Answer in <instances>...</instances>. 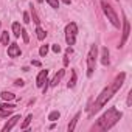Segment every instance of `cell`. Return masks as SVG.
<instances>
[{"label": "cell", "instance_id": "cell-28", "mask_svg": "<svg viewBox=\"0 0 132 132\" xmlns=\"http://www.w3.org/2000/svg\"><path fill=\"white\" fill-rule=\"evenodd\" d=\"M51 50H53V51H54V53H59V51H61V47H59V45H57V44H54V45H53V47H51Z\"/></svg>", "mask_w": 132, "mask_h": 132}, {"label": "cell", "instance_id": "cell-31", "mask_svg": "<svg viewBox=\"0 0 132 132\" xmlns=\"http://www.w3.org/2000/svg\"><path fill=\"white\" fill-rule=\"evenodd\" d=\"M31 64H33V65H36V67H39V65H40V62H39V61H33Z\"/></svg>", "mask_w": 132, "mask_h": 132}, {"label": "cell", "instance_id": "cell-22", "mask_svg": "<svg viewBox=\"0 0 132 132\" xmlns=\"http://www.w3.org/2000/svg\"><path fill=\"white\" fill-rule=\"evenodd\" d=\"M31 16H33V22H34L36 25H39V23H40V20H39V17H37V13H36L34 6H31Z\"/></svg>", "mask_w": 132, "mask_h": 132}, {"label": "cell", "instance_id": "cell-26", "mask_svg": "<svg viewBox=\"0 0 132 132\" xmlns=\"http://www.w3.org/2000/svg\"><path fill=\"white\" fill-rule=\"evenodd\" d=\"M47 53H48V45H42L39 48V54L40 56H47Z\"/></svg>", "mask_w": 132, "mask_h": 132}, {"label": "cell", "instance_id": "cell-25", "mask_svg": "<svg viewBox=\"0 0 132 132\" xmlns=\"http://www.w3.org/2000/svg\"><path fill=\"white\" fill-rule=\"evenodd\" d=\"M20 34H22V37H23V42H25V44H28V42H30V37H28L27 30H23V28H22V30H20Z\"/></svg>", "mask_w": 132, "mask_h": 132}, {"label": "cell", "instance_id": "cell-20", "mask_svg": "<svg viewBox=\"0 0 132 132\" xmlns=\"http://www.w3.org/2000/svg\"><path fill=\"white\" fill-rule=\"evenodd\" d=\"M31 120H33V115H27V118H25V120H23V123L20 124V129H27V127L30 126Z\"/></svg>", "mask_w": 132, "mask_h": 132}, {"label": "cell", "instance_id": "cell-3", "mask_svg": "<svg viewBox=\"0 0 132 132\" xmlns=\"http://www.w3.org/2000/svg\"><path fill=\"white\" fill-rule=\"evenodd\" d=\"M96 57H98V47L93 44V45L90 47L89 54H87V76H89V78L93 75L95 65H96Z\"/></svg>", "mask_w": 132, "mask_h": 132}, {"label": "cell", "instance_id": "cell-5", "mask_svg": "<svg viewBox=\"0 0 132 132\" xmlns=\"http://www.w3.org/2000/svg\"><path fill=\"white\" fill-rule=\"evenodd\" d=\"M76 36H78V27H76L75 22H70L67 27H65V40H67V44L75 45Z\"/></svg>", "mask_w": 132, "mask_h": 132}, {"label": "cell", "instance_id": "cell-4", "mask_svg": "<svg viewBox=\"0 0 132 132\" xmlns=\"http://www.w3.org/2000/svg\"><path fill=\"white\" fill-rule=\"evenodd\" d=\"M101 6H103L104 14L107 16V19L112 22V25H113V27H117V28H120V19H118L117 13L113 11V8H112V6L106 2V0H101Z\"/></svg>", "mask_w": 132, "mask_h": 132}, {"label": "cell", "instance_id": "cell-8", "mask_svg": "<svg viewBox=\"0 0 132 132\" xmlns=\"http://www.w3.org/2000/svg\"><path fill=\"white\" fill-rule=\"evenodd\" d=\"M124 78H126V73H120V75L115 78L113 84L110 86V87L113 89V92H118V90H120V87H121V86H123V82H124Z\"/></svg>", "mask_w": 132, "mask_h": 132}, {"label": "cell", "instance_id": "cell-30", "mask_svg": "<svg viewBox=\"0 0 132 132\" xmlns=\"http://www.w3.org/2000/svg\"><path fill=\"white\" fill-rule=\"evenodd\" d=\"M130 104H132V93L127 95V106H130Z\"/></svg>", "mask_w": 132, "mask_h": 132}, {"label": "cell", "instance_id": "cell-15", "mask_svg": "<svg viewBox=\"0 0 132 132\" xmlns=\"http://www.w3.org/2000/svg\"><path fill=\"white\" fill-rule=\"evenodd\" d=\"M79 117H81V113H76L75 117H73V120L70 121V124H69V132H72V130H75V127H76V123H78V120H79Z\"/></svg>", "mask_w": 132, "mask_h": 132}, {"label": "cell", "instance_id": "cell-18", "mask_svg": "<svg viewBox=\"0 0 132 132\" xmlns=\"http://www.w3.org/2000/svg\"><path fill=\"white\" fill-rule=\"evenodd\" d=\"M20 30H22V28H20V23H19V22H14V23H13V33H14L16 37L20 36Z\"/></svg>", "mask_w": 132, "mask_h": 132}, {"label": "cell", "instance_id": "cell-13", "mask_svg": "<svg viewBox=\"0 0 132 132\" xmlns=\"http://www.w3.org/2000/svg\"><path fill=\"white\" fill-rule=\"evenodd\" d=\"M101 62H103V65H109V50L106 47L101 51Z\"/></svg>", "mask_w": 132, "mask_h": 132}, {"label": "cell", "instance_id": "cell-16", "mask_svg": "<svg viewBox=\"0 0 132 132\" xmlns=\"http://www.w3.org/2000/svg\"><path fill=\"white\" fill-rule=\"evenodd\" d=\"M75 84H76V70H72V76H70V81H69L67 87H69V89H73Z\"/></svg>", "mask_w": 132, "mask_h": 132}, {"label": "cell", "instance_id": "cell-27", "mask_svg": "<svg viewBox=\"0 0 132 132\" xmlns=\"http://www.w3.org/2000/svg\"><path fill=\"white\" fill-rule=\"evenodd\" d=\"M30 14L28 13H23V23H30Z\"/></svg>", "mask_w": 132, "mask_h": 132}, {"label": "cell", "instance_id": "cell-33", "mask_svg": "<svg viewBox=\"0 0 132 132\" xmlns=\"http://www.w3.org/2000/svg\"><path fill=\"white\" fill-rule=\"evenodd\" d=\"M37 2H39V3H40V2H44V0H37Z\"/></svg>", "mask_w": 132, "mask_h": 132}, {"label": "cell", "instance_id": "cell-9", "mask_svg": "<svg viewBox=\"0 0 132 132\" xmlns=\"http://www.w3.org/2000/svg\"><path fill=\"white\" fill-rule=\"evenodd\" d=\"M19 120H20V115H14L13 118H10V121H6V124L3 126V129H2V130H3V132H8V130H11V129H13V127H14V126L19 123Z\"/></svg>", "mask_w": 132, "mask_h": 132}, {"label": "cell", "instance_id": "cell-12", "mask_svg": "<svg viewBox=\"0 0 132 132\" xmlns=\"http://www.w3.org/2000/svg\"><path fill=\"white\" fill-rule=\"evenodd\" d=\"M64 75H65V72H64V70H59V72L54 75V78L50 81V86H51V87H56V86L59 84V81L62 79V76H64Z\"/></svg>", "mask_w": 132, "mask_h": 132}, {"label": "cell", "instance_id": "cell-2", "mask_svg": "<svg viewBox=\"0 0 132 132\" xmlns=\"http://www.w3.org/2000/svg\"><path fill=\"white\" fill-rule=\"evenodd\" d=\"M113 89L112 87H106V89H103V92L98 95V98H96V101H95V104L90 107V113H96L103 106H106L107 104V101L113 96Z\"/></svg>", "mask_w": 132, "mask_h": 132}, {"label": "cell", "instance_id": "cell-17", "mask_svg": "<svg viewBox=\"0 0 132 132\" xmlns=\"http://www.w3.org/2000/svg\"><path fill=\"white\" fill-rule=\"evenodd\" d=\"M36 36H37V39H39V40H44V39H45V36H47V33H45V31L37 25V28H36Z\"/></svg>", "mask_w": 132, "mask_h": 132}, {"label": "cell", "instance_id": "cell-24", "mask_svg": "<svg viewBox=\"0 0 132 132\" xmlns=\"http://www.w3.org/2000/svg\"><path fill=\"white\" fill-rule=\"evenodd\" d=\"M47 3H48L51 8H54V10L59 8V2H57V0H47Z\"/></svg>", "mask_w": 132, "mask_h": 132}, {"label": "cell", "instance_id": "cell-21", "mask_svg": "<svg viewBox=\"0 0 132 132\" xmlns=\"http://www.w3.org/2000/svg\"><path fill=\"white\" fill-rule=\"evenodd\" d=\"M59 117H61V113H59L57 110H53V112L48 115V120H50V121H57V120H59Z\"/></svg>", "mask_w": 132, "mask_h": 132}, {"label": "cell", "instance_id": "cell-19", "mask_svg": "<svg viewBox=\"0 0 132 132\" xmlns=\"http://www.w3.org/2000/svg\"><path fill=\"white\" fill-rule=\"evenodd\" d=\"M0 40H2V45H8V44H10V34H8V31H3V33H2Z\"/></svg>", "mask_w": 132, "mask_h": 132}, {"label": "cell", "instance_id": "cell-11", "mask_svg": "<svg viewBox=\"0 0 132 132\" xmlns=\"http://www.w3.org/2000/svg\"><path fill=\"white\" fill-rule=\"evenodd\" d=\"M47 76H48V70H40V73L37 75V79H36V86L42 87L47 81Z\"/></svg>", "mask_w": 132, "mask_h": 132}, {"label": "cell", "instance_id": "cell-14", "mask_svg": "<svg viewBox=\"0 0 132 132\" xmlns=\"http://www.w3.org/2000/svg\"><path fill=\"white\" fill-rule=\"evenodd\" d=\"M0 96H2V100H3V101H13V100L16 98V95H14V93L6 92V90H5V92H2V95H0Z\"/></svg>", "mask_w": 132, "mask_h": 132}, {"label": "cell", "instance_id": "cell-7", "mask_svg": "<svg viewBox=\"0 0 132 132\" xmlns=\"http://www.w3.org/2000/svg\"><path fill=\"white\" fill-rule=\"evenodd\" d=\"M14 104H11V103H5V104H0V117H8L13 110H14Z\"/></svg>", "mask_w": 132, "mask_h": 132}, {"label": "cell", "instance_id": "cell-1", "mask_svg": "<svg viewBox=\"0 0 132 132\" xmlns=\"http://www.w3.org/2000/svg\"><path fill=\"white\" fill-rule=\"evenodd\" d=\"M121 117H123V113L118 112L117 107H110V109H107V112L95 123L93 130H109L112 126H115V124L118 123V120H120Z\"/></svg>", "mask_w": 132, "mask_h": 132}, {"label": "cell", "instance_id": "cell-32", "mask_svg": "<svg viewBox=\"0 0 132 132\" xmlns=\"http://www.w3.org/2000/svg\"><path fill=\"white\" fill-rule=\"evenodd\" d=\"M62 2H64L65 5H70V0H62Z\"/></svg>", "mask_w": 132, "mask_h": 132}, {"label": "cell", "instance_id": "cell-23", "mask_svg": "<svg viewBox=\"0 0 132 132\" xmlns=\"http://www.w3.org/2000/svg\"><path fill=\"white\" fill-rule=\"evenodd\" d=\"M72 51H73V50H72V47H69V48H67V51H65V56H64V65H69V56L72 54Z\"/></svg>", "mask_w": 132, "mask_h": 132}, {"label": "cell", "instance_id": "cell-29", "mask_svg": "<svg viewBox=\"0 0 132 132\" xmlns=\"http://www.w3.org/2000/svg\"><path fill=\"white\" fill-rule=\"evenodd\" d=\"M14 84H16V86H19V87H22V86H23V81H22V79H16V82H14Z\"/></svg>", "mask_w": 132, "mask_h": 132}, {"label": "cell", "instance_id": "cell-6", "mask_svg": "<svg viewBox=\"0 0 132 132\" xmlns=\"http://www.w3.org/2000/svg\"><path fill=\"white\" fill-rule=\"evenodd\" d=\"M129 33H130V23H129V20L124 17V20H123V36H121V42H120V48L126 44V40H127V37H129Z\"/></svg>", "mask_w": 132, "mask_h": 132}, {"label": "cell", "instance_id": "cell-10", "mask_svg": "<svg viewBox=\"0 0 132 132\" xmlns=\"http://www.w3.org/2000/svg\"><path fill=\"white\" fill-rule=\"evenodd\" d=\"M20 47L17 45V44H11L10 47H8V56L10 57H17V56H20Z\"/></svg>", "mask_w": 132, "mask_h": 132}]
</instances>
